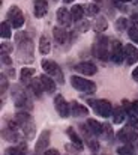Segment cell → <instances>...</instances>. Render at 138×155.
Returning a JSON list of instances; mask_svg holds the SVG:
<instances>
[{
  "instance_id": "obj_1",
  "label": "cell",
  "mask_w": 138,
  "mask_h": 155,
  "mask_svg": "<svg viewBox=\"0 0 138 155\" xmlns=\"http://www.w3.org/2000/svg\"><path fill=\"white\" fill-rule=\"evenodd\" d=\"M15 119L17 122L20 124V127L23 128V133L26 137H33L35 134V122L32 119V116L29 114V111H18L15 114Z\"/></svg>"
},
{
  "instance_id": "obj_2",
  "label": "cell",
  "mask_w": 138,
  "mask_h": 155,
  "mask_svg": "<svg viewBox=\"0 0 138 155\" xmlns=\"http://www.w3.org/2000/svg\"><path fill=\"white\" fill-rule=\"evenodd\" d=\"M11 95H12V100H14V104L17 108H27V110L32 108V101H30L27 92L21 86H14Z\"/></svg>"
},
{
  "instance_id": "obj_3",
  "label": "cell",
  "mask_w": 138,
  "mask_h": 155,
  "mask_svg": "<svg viewBox=\"0 0 138 155\" xmlns=\"http://www.w3.org/2000/svg\"><path fill=\"white\" fill-rule=\"evenodd\" d=\"M71 86L80 92H84L87 95H92L96 92V84L93 83L92 80H86L84 77L80 75H72L71 77Z\"/></svg>"
},
{
  "instance_id": "obj_4",
  "label": "cell",
  "mask_w": 138,
  "mask_h": 155,
  "mask_svg": "<svg viewBox=\"0 0 138 155\" xmlns=\"http://www.w3.org/2000/svg\"><path fill=\"white\" fill-rule=\"evenodd\" d=\"M89 104L93 107V110L102 117H110L113 114V104L110 103L108 100H96V101L90 100Z\"/></svg>"
},
{
  "instance_id": "obj_5",
  "label": "cell",
  "mask_w": 138,
  "mask_h": 155,
  "mask_svg": "<svg viewBox=\"0 0 138 155\" xmlns=\"http://www.w3.org/2000/svg\"><path fill=\"white\" fill-rule=\"evenodd\" d=\"M6 18H8V23L15 29H20L24 24V14L18 6H11V9L6 14Z\"/></svg>"
},
{
  "instance_id": "obj_6",
  "label": "cell",
  "mask_w": 138,
  "mask_h": 155,
  "mask_svg": "<svg viewBox=\"0 0 138 155\" xmlns=\"http://www.w3.org/2000/svg\"><path fill=\"white\" fill-rule=\"evenodd\" d=\"M41 66H42V69H44V72H45V74L56 77V78H57V81L63 83V74H62V71H60L59 65H57L54 60L44 59V60L41 62Z\"/></svg>"
},
{
  "instance_id": "obj_7",
  "label": "cell",
  "mask_w": 138,
  "mask_h": 155,
  "mask_svg": "<svg viewBox=\"0 0 138 155\" xmlns=\"http://www.w3.org/2000/svg\"><path fill=\"white\" fill-rule=\"evenodd\" d=\"M108 42H110L108 38L101 36V38L98 39L96 45H95V56L99 57L101 60H108V59H111V54L108 53V45H110Z\"/></svg>"
},
{
  "instance_id": "obj_8",
  "label": "cell",
  "mask_w": 138,
  "mask_h": 155,
  "mask_svg": "<svg viewBox=\"0 0 138 155\" xmlns=\"http://www.w3.org/2000/svg\"><path fill=\"white\" fill-rule=\"evenodd\" d=\"M54 107H56V111L59 113L60 117L66 119V117L71 116V104L66 103V100L62 95H56V98H54Z\"/></svg>"
},
{
  "instance_id": "obj_9",
  "label": "cell",
  "mask_w": 138,
  "mask_h": 155,
  "mask_svg": "<svg viewBox=\"0 0 138 155\" xmlns=\"http://www.w3.org/2000/svg\"><path fill=\"white\" fill-rule=\"evenodd\" d=\"M138 130L135 128H132V127H125V128H122L119 133H117V139L120 140V142H123V143H132L134 140H138Z\"/></svg>"
},
{
  "instance_id": "obj_10",
  "label": "cell",
  "mask_w": 138,
  "mask_h": 155,
  "mask_svg": "<svg viewBox=\"0 0 138 155\" xmlns=\"http://www.w3.org/2000/svg\"><path fill=\"white\" fill-rule=\"evenodd\" d=\"M74 69L77 72H80L83 77H90V75H95L98 72V68L93 65L92 62H81V63L75 65Z\"/></svg>"
},
{
  "instance_id": "obj_11",
  "label": "cell",
  "mask_w": 138,
  "mask_h": 155,
  "mask_svg": "<svg viewBox=\"0 0 138 155\" xmlns=\"http://www.w3.org/2000/svg\"><path fill=\"white\" fill-rule=\"evenodd\" d=\"M111 60L117 65H120L125 60V47H122V42L114 41L113 42V51H111Z\"/></svg>"
},
{
  "instance_id": "obj_12",
  "label": "cell",
  "mask_w": 138,
  "mask_h": 155,
  "mask_svg": "<svg viewBox=\"0 0 138 155\" xmlns=\"http://www.w3.org/2000/svg\"><path fill=\"white\" fill-rule=\"evenodd\" d=\"M50 136H51V133H50L48 130L42 131V133L39 134V137H38V140H36V146H35V151H36V154L45 152L47 149H48V143H50Z\"/></svg>"
},
{
  "instance_id": "obj_13",
  "label": "cell",
  "mask_w": 138,
  "mask_h": 155,
  "mask_svg": "<svg viewBox=\"0 0 138 155\" xmlns=\"http://www.w3.org/2000/svg\"><path fill=\"white\" fill-rule=\"evenodd\" d=\"M125 60L128 65H135L138 62V48L132 44L125 45Z\"/></svg>"
},
{
  "instance_id": "obj_14",
  "label": "cell",
  "mask_w": 138,
  "mask_h": 155,
  "mask_svg": "<svg viewBox=\"0 0 138 155\" xmlns=\"http://www.w3.org/2000/svg\"><path fill=\"white\" fill-rule=\"evenodd\" d=\"M57 21L60 23V26L63 27H68L72 24V15H71V11H68L66 8H60L57 11Z\"/></svg>"
},
{
  "instance_id": "obj_15",
  "label": "cell",
  "mask_w": 138,
  "mask_h": 155,
  "mask_svg": "<svg viewBox=\"0 0 138 155\" xmlns=\"http://www.w3.org/2000/svg\"><path fill=\"white\" fill-rule=\"evenodd\" d=\"M89 114V108L83 104H80L78 101H72L71 103V116L74 117H83Z\"/></svg>"
},
{
  "instance_id": "obj_16",
  "label": "cell",
  "mask_w": 138,
  "mask_h": 155,
  "mask_svg": "<svg viewBox=\"0 0 138 155\" xmlns=\"http://www.w3.org/2000/svg\"><path fill=\"white\" fill-rule=\"evenodd\" d=\"M33 12L36 18H42L48 12V3L47 0H33Z\"/></svg>"
},
{
  "instance_id": "obj_17",
  "label": "cell",
  "mask_w": 138,
  "mask_h": 155,
  "mask_svg": "<svg viewBox=\"0 0 138 155\" xmlns=\"http://www.w3.org/2000/svg\"><path fill=\"white\" fill-rule=\"evenodd\" d=\"M86 128L92 133L93 136H99V134H102V131H104V124L98 122L96 119H87Z\"/></svg>"
},
{
  "instance_id": "obj_18",
  "label": "cell",
  "mask_w": 138,
  "mask_h": 155,
  "mask_svg": "<svg viewBox=\"0 0 138 155\" xmlns=\"http://www.w3.org/2000/svg\"><path fill=\"white\" fill-rule=\"evenodd\" d=\"M39 78H41V81H42V86H44L47 94H54V92H56V81L51 78V75L44 74V75H41Z\"/></svg>"
},
{
  "instance_id": "obj_19",
  "label": "cell",
  "mask_w": 138,
  "mask_h": 155,
  "mask_svg": "<svg viewBox=\"0 0 138 155\" xmlns=\"http://www.w3.org/2000/svg\"><path fill=\"white\" fill-rule=\"evenodd\" d=\"M33 77H35V69H33V68L26 66V68H23L21 72H20V80H21L23 84H30L32 80H33Z\"/></svg>"
},
{
  "instance_id": "obj_20",
  "label": "cell",
  "mask_w": 138,
  "mask_h": 155,
  "mask_svg": "<svg viewBox=\"0 0 138 155\" xmlns=\"http://www.w3.org/2000/svg\"><path fill=\"white\" fill-rule=\"evenodd\" d=\"M66 134H68V137L71 139V142L75 145V146H78L80 149H83V146H84V142H83V139L77 134V131L72 128V127H69V128H66Z\"/></svg>"
},
{
  "instance_id": "obj_21",
  "label": "cell",
  "mask_w": 138,
  "mask_h": 155,
  "mask_svg": "<svg viewBox=\"0 0 138 155\" xmlns=\"http://www.w3.org/2000/svg\"><path fill=\"white\" fill-rule=\"evenodd\" d=\"M53 35H54V39H56V42H57L59 45L65 44L66 39H68V32H66L63 27H54Z\"/></svg>"
},
{
  "instance_id": "obj_22",
  "label": "cell",
  "mask_w": 138,
  "mask_h": 155,
  "mask_svg": "<svg viewBox=\"0 0 138 155\" xmlns=\"http://www.w3.org/2000/svg\"><path fill=\"white\" fill-rule=\"evenodd\" d=\"M86 11H84V6L83 5H74L72 9H71V15H72V20L74 21H81L83 17H84Z\"/></svg>"
},
{
  "instance_id": "obj_23",
  "label": "cell",
  "mask_w": 138,
  "mask_h": 155,
  "mask_svg": "<svg viewBox=\"0 0 138 155\" xmlns=\"http://www.w3.org/2000/svg\"><path fill=\"white\" fill-rule=\"evenodd\" d=\"M113 122L114 124H122V122H125V108L123 107H116V108H113Z\"/></svg>"
},
{
  "instance_id": "obj_24",
  "label": "cell",
  "mask_w": 138,
  "mask_h": 155,
  "mask_svg": "<svg viewBox=\"0 0 138 155\" xmlns=\"http://www.w3.org/2000/svg\"><path fill=\"white\" fill-rule=\"evenodd\" d=\"M39 51L42 54H50V51H51V41L45 35H42L39 38Z\"/></svg>"
},
{
  "instance_id": "obj_25",
  "label": "cell",
  "mask_w": 138,
  "mask_h": 155,
  "mask_svg": "<svg viewBox=\"0 0 138 155\" xmlns=\"http://www.w3.org/2000/svg\"><path fill=\"white\" fill-rule=\"evenodd\" d=\"M26 143H20L18 146H12V148H8L5 151V155H26Z\"/></svg>"
},
{
  "instance_id": "obj_26",
  "label": "cell",
  "mask_w": 138,
  "mask_h": 155,
  "mask_svg": "<svg viewBox=\"0 0 138 155\" xmlns=\"http://www.w3.org/2000/svg\"><path fill=\"white\" fill-rule=\"evenodd\" d=\"M30 86H32V89H33V92H35V95L38 97V98H41L42 97V94L45 92V89H44V86H42V81H41V78L39 80H32V83H30Z\"/></svg>"
},
{
  "instance_id": "obj_27",
  "label": "cell",
  "mask_w": 138,
  "mask_h": 155,
  "mask_svg": "<svg viewBox=\"0 0 138 155\" xmlns=\"http://www.w3.org/2000/svg\"><path fill=\"white\" fill-rule=\"evenodd\" d=\"M0 36H2L3 39H9V38L12 36V32H11V24H9V23L3 21V23L0 24Z\"/></svg>"
},
{
  "instance_id": "obj_28",
  "label": "cell",
  "mask_w": 138,
  "mask_h": 155,
  "mask_svg": "<svg viewBox=\"0 0 138 155\" xmlns=\"http://www.w3.org/2000/svg\"><path fill=\"white\" fill-rule=\"evenodd\" d=\"M3 137H5L8 142H20L18 133L14 131V130H11V128H6V130L3 131Z\"/></svg>"
},
{
  "instance_id": "obj_29",
  "label": "cell",
  "mask_w": 138,
  "mask_h": 155,
  "mask_svg": "<svg viewBox=\"0 0 138 155\" xmlns=\"http://www.w3.org/2000/svg\"><path fill=\"white\" fill-rule=\"evenodd\" d=\"M117 154L119 155H137V152H135V149H134V146L131 143H125L123 146H120L117 149Z\"/></svg>"
},
{
  "instance_id": "obj_30",
  "label": "cell",
  "mask_w": 138,
  "mask_h": 155,
  "mask_svg": "<svg viewBox=\"0 0 138 155\" xmlns=\"http://www.w3.org/2000/svg\"><path fill=\"white\" fill-rule=\"evenodd\" d=\"M84 11H86V15H96L98 12H99V6L96 5V3H89L87 6H84Z\"/></svg>"
},
{
  "instance_id": "obj_31",
  "label": "cell",
  "mask_w": 138,
  "mask_h": 155,
  "mask_svg": "<svg viewBox=\"0 0 138 155\" xmlns=\"http://www.w3.org/2000/svg\"><path fill=\"white\" fill-rule=\"evenodd\" d=\"M128 36H129L134 42L138 44V27H135V26H134V27H129V29H128Z\"/></svg>"
},
{
  "instance_id": "obj_32",
  "label": "cell",
  "mask_w": 138,
  "mask_h": 155,
  "mask_svg": "<svg viewBox=\"0 0 138 155\" xmlns=\"http://www.w3.org/2000/svg\"><path fill=\"white\" fill-rule=\"evenodd\" d=\"M87 145H89V148L92 149L93 152H98V151H99V143H98V140H95L92 137L87 139Z\"/></svg>"
},
{
  "instance_id": "obj_33",
  "label": "cell",
  "mask_w": 138,
  "mask_h": 155,
  "mask_svg": "<svg viewBox=\"0 0 138 155\" xmlns=\"http://www.w3.org/2000/svg\"><path fill=\"white\" fill-rule=\"evenodd\" d=\"M0 53H2V54H9V53H12V44L3 42V44H2V48H0Z\"/></svg>"
},
{
  "instance_id": "obj_34",
  "label": "cell",
  "mask_w": 138,
  "mask_h": 155,
  "mask_svg": "<svg viewBox=\"0 0 138 155\" xmlns=\"http://www.w3.org/2000/svg\"><path fill=\"white\" fill-rule=\"evenodd\" d=\"M129 127H132V128H135L138 130V116H134V114H131L129 117Z\"/></svg>"
},
{
  "instance_id": "obj_35",
  "label": "cell",
  "mask_w": 138,
  "mask_h": 155,
  "mask_svg": "<svg viewBox=\"0 0 138 155\" xmlns=\"http://www.w3.org/2000/svg\"><path fill=\"white\" fill-rule=\"evenodd\" d=\"M116 29H117V30L126 29V20H125V18H119V20L116 21Z\"/></svg>"
},
{
  "instance_id": "obj_36",
  "label": "cell",
  "mask_w": 138,
  "mask_h": 155,
  "mask_svg": "<svg viewBox=\"0 0 138 155\" xmlns=\"http://www.w3.org/2000/svg\"><path fill=\"white\" fill-rule=\"evenodd\" d=\"M6 87H8V80H6L5 75H2V92H5Z\"/></svg>"
},
{
  "instance_id": "obj_37",
  "label": "cell",
  "mask_w": 138,
  "mask_h": 155,
  "mask_svg": "<svg viewBox=\"0 0 138 155\" xmlns=\"http://www.w3.org/2000/svg\"><path fill=\"white\" fill-rule=\"evenodd\" d=\"M131 21H132V24H134L135 27H138V12L137 14H134V15L131 17Z\"/></svg>"
},
{
  "instance_id": "obj_38",
  "label": "cell",
  "mask_w": 138,
  "mask_h": 155,
  "mask_svg": "<svg viewBox=\"0 0 138 155\" xmlns=\"http://www.w3.org/2000/svg\"><path fill=\"white\" fill-rule=\"evenodd\" d=\"M45 155H60V152H59L57 149H47Z\"/></svg>"
},
{
  "instance_id": "obj_39",
  "label": "cell",
  "mask_w": 138,
  "mask_h": 155,
  "mask_svg": "<svg viewBox=\"0 0 138 155\" xmlns=\"http://www.w3.org/2000/svg\"><path fill=\"white\" fill-rule=\"evenodd\" d=\"M2 60H3V63H6V65H9L12 60L8 57V54H2Z\"/></svg>"
},
{
  "instance_id": "obj_40",
  "label": "cell",
  "mask_w": 138,
  "mask_h": 155,
  "mask_svg": "<svg viewBox=\"0 0 138 155\" xmlns=\"http://www.w3.org/2000/svg\"><path fill=\"white\" fill-rule=\"evenodd\" d=\"M132 78L138 81V66L135 68V69H134V71H132Z\"/></svg>"
},
{
  "instance_id": "obj_41",
  "label": "cell",
  "mask_w": 138,
  "mask_h": 155,
  "mask_svg": "<svg viewBox=\"0 0 138 155\" xmlns=\"http://www.w3.org/2000/svg\"><path fill=\"white\" fill-rule=\"evenodd\" d=\"M63 2H65V3H72L74 0H63Z\"/></svg>"
},
{
  "instance_id": "obj_42",
  "label": "cell",
  "mask_w": 138,
  "mask_h": 155,
  "mask_svg": "<svg viewBox=\"0 0 138 155\" xmlns=\"http://www.w3.org/2000/svg\"><path fill=\"white\" fill-rule=\"evenodd\" d=\"M120 2H132V0H120Z\"/></svg>"
},
{
  "instance_id": "obj_43",
  "label": "cell",
  "mask_w": 138,
  "mask_h": 155,
  "mask_svg": "<svg viewBox=\"0 0 138 155\" xmlns=\"http://www.w3.org/2000/svg\"><path fill=\"white\" fill-rule=\"evenodd\" d=\"M137 145H138V143H137Z\"/></svg>"
}]
</instances>
